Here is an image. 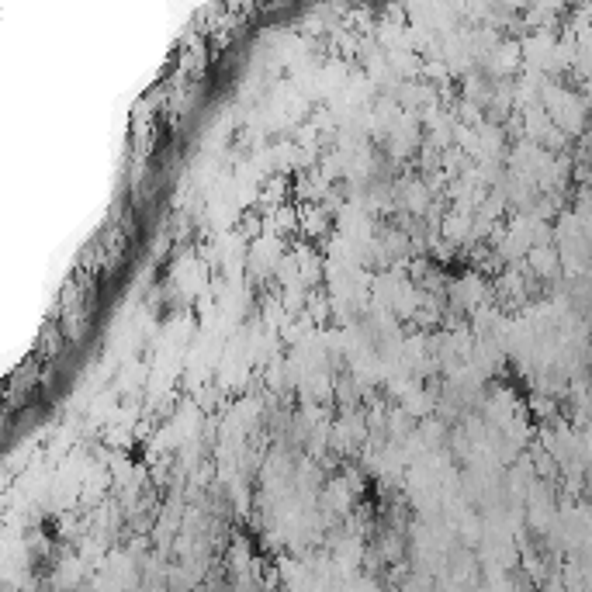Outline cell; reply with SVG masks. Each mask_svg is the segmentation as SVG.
I'll return each instance as SVG.
<instances>
[{
	"label": "cell",
	"instance_id": "cell-1",
	"mask_svg": "<svg viewBox=\"0 0 592 592\" xmlns=\"http://www.w3.org/2000/svg\"><path fill=\"white\" fill-rule=\"evenodd\" d=\"M527 264L537 277H554L561 271V253L554 250V246H534V250L527 253Z\"/></svg>",
	"mask_w": 592,
	"mask_h": 592
}]
</instances>
